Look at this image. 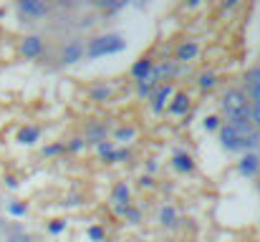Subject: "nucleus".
<instances>
[{
  "label": "nucleus",
  "instance_id": "obj_1",
  "mask_svg": "<svg viewBox=\"0 0 260 242\" xmlns=\"http://www.w3.org/2000/svg\"><path fill=\"white\" fill-rule=\"evenodd\" d=\"M126 43L121 36H101V38H93L88 43V58H99V56H109V53H116V51H124Z\"/></svg>",
  "mask_w": 260,
  "mask_h": 242
},
{
  "label": "nucleus",
  "instance_id": "obj_2",
  "mask_svg": "<svg viewBox=\"0 0 260 242\" xmlns=\"http://www.w3.org/2000/svg\"><path fill=\"white\" fill-rule=\"evenodd\" d=\"M222 109L228 111L230 119H250V106L240 91H228L222 96Z\"/></svg>",
  "mask_w": 260,
  "mask_h": 242
},
{
  "label": "nucleus",
  "instance_id": "obj_3",
  "mask_svg": "<svg viewBox=\"0 0 260 242\" xmlns=\"http://www.w3.org/2000/svg\"><path fill=\"white\" fill-rule=\"evenodd\" d=\"M18 10L25 13V15H30V18H41V15L48 13V5L41 3V0H20L18 3Z\"/></svg>",
  "mask_w": 260,
  "mask_h": 242
},
{
  "label": "nucleus",
  "instance_id": "obj_4",
  "mask_svg": "<svg viewBox=\"0 0 260 242\" xmlns=\"http://www.w3.org/2000/svg\"><path fill=\"white\" fill-rule=\"evenodd\" d=\"M220 142H222L225 149H243V142H240L238 131L233 129V124H228V126L220 129Z\"/></svg>",
  "mask_w": 260,
  "mask_h": 242
},
{
  "label": "nucleus",
  "instance_id": "obj_5",
  "mask_svg": "<svg viewBox=\"0 0 260 242\" xmlns=\"http://www.w3.org/2000/svg\"><path fill=\"white\" fill-rule=\"evenodd\" d=\"M20 51H23V56H25V58H36V56L43 51V41H41L38 36H28V38H23Z\"/></svg>",
  "mask_w": 260,
  "mask_h": 242
},
{
  "label": "nucleus",
  "instance_id": "obj_6",
  "mask_svg": "<svg viewBox=\"0 0 260 242\" xmlns=\"http://www.w3.org/2000/svg\"><path fill=\"white\" fill-rule=\"evenodd\" d=\"M126 202H129V189H126V184H119L114 189V210L124 215L126 212Z\"/></svg>",
  "mask_w": 260,
  "mask_h": 242
},
{
  "label": "nucleus",
  "instance_id": "obj_7",
  "mask_svg": "<svg viewBox=\"0 0 260 242\" xmlns=\"http://www.w3.org/2000/svg\"><path fill=\"white\" fill-rule=\"evenodd\" d=\"M194 56H197V43L194 41H184L177 48V61H192Z\"/></svg>",
  "mask_w": 260,
  "mask_h": 242
},
{
  "label": "nucleus",
  "instance_id": "obj_8",
  "mask_svg": "<svg viewBox=\"0 0 260 242\" xmlns=\"http://www.w3.org/2000/svg\"><path fill=\"white\" fill-rule=\"evenodd\" d=\"M187 109H189V98H187V93H177V96L172 98V103H170V111L177 114V116H184Z\"/></svg>",
  "mask_w": 260,
  "mask_h": 242
},
{
  "label": "nucleus",
  "instance_id": "obj_9",
  "mask_svg": "<svg viewBox=\"0 0 260 242\" xmlns=\"http://www.w3.org/2000/svg\"><path fill=\"white\" fill-rule=\"evenodd\" d=\"M81 56H84V46H81V43H76V41H74V43H69V46H66V51H63V61H66V63H76Z\"/></svg>",
  "mask_w": 260,
  "mask_h": 242
},
{
  "label": "nucleus",
  "instance_id": "obj_10",
  "mask_svg": "<svg viewBox=\"0 0 260 242\" xmlns=\"http://www.w3.org/2000/svg\"><path fill=\"white\" fill-rule=\"evenodd\" d=\"M38 136H41V131H38L36 126H23V129L18 131V142H20V144H36Z\"/></svg>",
  "mask_w": 260,
  "mask_h": 242
},
{
  "label": "nucleus",
  "instance_id": "obj_11",
  "mask_svg": "<svg viewBox=\"0 0 260 242\" xmlns=\"http://www.w3.org/2000/svg\"><path fill=\"white\" fill-rule=\"evenodd\" d=\"M172 164L179 169V171H192V169H194L192 157H189V154H184V152H177V154H174V159H172Z\"/></svg>",
  "mask_w": 260,
  "mask_h": 242
},
{
  "label": "nucleus",
  "instance_id": "obj_12",
  "mask_svg": "<svg viewBox=\"0 0 260 242\" xmlns=\"http://www.w3.org/2000/svg\"><path fill=\"white\" fill-rule=\"evenodd\" d=\"M255 171H258V157H255V154H248L245 159L240 161V174L250 177V174H255Z\"/></svg>",
  "mask_w": 260,
  "mask_h": 242
},
{
  "label": "nucleus",
  "instance_id": "obj_13",
  "mask_svg": "<svg viewBox=\"0 0 260 242\" xmlns=\"http://www.w3.org/2000/svg\"><path fill=\"white\" fill-rule=\"evenodd\" d=\"M250 96H253L255 106H260V68L250 74Z\"/></svg>",
  "mask_w": 260,
  "mask_h": 242
},
{
  "label": "nucleus",
  "instance_id": "obj_14",
  "mask_svg": "<svg viewBox=\"0 0 260 242\" xmlns=\"http://www.w3.org/2000/svg\"><path fill=\"white\" fill-rule=\"evenodd\" d=\"M132 74H134V79H147V76L152 74V61H139V63H134Z\"/></svg>",
  "mask_w": 260,
  "mask_h": 242
},
{
  "label": "nucleus",
  "instance_id": "obj_15",
  "mask_svg": "<svg viewBox=\"0 0 260 242\" xmlns=\"http://www.w3.org/2000/svg\"><path fill=\"white\" fill-rule=\"evenodd\" d=\"M170 93H172V88H170V86H162V88H159V93H154V98H152V106L159 111V109L165 106V98H167Z\"/></svg>",
  "mask_w": 260,
  "mask_h": 242
},
{
  "label": "nucleus",
  "instance_id": "obj_16",
  "mask_svg": "<svg viewBox=\"0 0 260 242\" xmlns=\"http://www.w3.org/2000/svg\"><path fill=\"white\" fill-rule=\"evenodd\" d=\"M96 149H99V154H101V157H106V159H111V161H114V157H116V152H114V149H111V144H106V142H99V147H96Z\"/></svg>",
  "mask_w": 260,
  "mask_h": 242
},
{
  "label": "nucleus",
  "instance_id": "obj_17",
  "mask_svg": "<svg viewBox=\"0 0 260 242\" xmlns=\"http://www.w3.org/2000/svg\"><path fill=\"white\" fill-rule=\"evenodd\" d=\"M162 222H165L167 227H172L174 222H177V212H174L172 207H165V210H162Z\"/></svg>",
  "mask_w": 260,
  "mask_h": 242
},
{
  "label": "nucleus",
  "instance_id": "obj_18",
  "mask_svg": "<svg viewBox=\"0 0 260 242\" xmlns=\"http://www.w3.org/2000/svg\"><path fill=\"white\" fill-rule=\"evenodd\" d=\"M88 237L93 242H101L104 240V230L101 227H88Z\"/></svg>",
  "mask_w": 260,
  "mask_h": 242
},
{
  "label": "nucleus",
  "instance_id": "obj_19",
  "mask_svg": "<svg viewBox=\"0 0 260 242\" xmlns=\"http://www.w3.org/2000/svg\"><path fill=\"white\" fill-rule=\"evenodd\" d=\"M250 124L260 129V106H253V111H250Z\"/></svg>",
  "mask_w": 260,
  "mask_h": 242
},
{
  "label": "nucleus",
  "instance_id": "obj_20",
  "mask_svg": "<svg viewBox=\"0 0 260 242\" xmlns=\"http://www.w3.org/2000/svg\"><path fill=\"white\" fill-rule=\"evenodd\" d=\"M88 136L96 139V142H101V136H104V126H91V129H88Z\"/></svg>",
  "mask_w": 260,
  "mask_h": 242
},
{
  "label": "nucleus",
  "instance_id": "obj_21",
  "mask_svg": "<svg viewBox=\"0 0 260 242\" xmlns=\"http://www.w3.org/2000/svg\"><path fill=\"white\" fill-rule=\"evenodd\" d=\"M8 212L15 215V217H20V215H25V204H15V202H13V204L8 207Z\"/></svg>",
  "mask_w": 260,
  "mask_h": 242
},
{
  "label": "nucleus",
  "instance_id": "obj_22",
  "mask_svg": "<svg viewBox=\"0 0 260 242\" xmlns=\"http://www.w3.org/2000/svg\"><path fill=\"white\" fill-rule=\"evenodd\" d=\"M200 86H202V88H212V86H215V76H212V74H205V76L200 79Z\"/></svg>",
  "mask_w": 260,
  "mask_h": 242
},
{
  "label": "nucleus",
  "instance_id": "obj_23",
  "mask_svg": "<svg viewBox=\"0 0 260 242\" xmlns=\"http://www.w3.org/2000/svg\"><path fill=\"white\" fill-rule=\"evenodd\" d=\"M217 124H220V119H217V116H207V119H205V129H210V131H212V129H217Z\"/></svg>",
  "mask_w": 260,
  "mask_h": 242
},
{
  "label": "nucleus",
  "instance_id": "obj_24",
  "mask_svg": "<svg viewBox=\"0 0 260 242\" xmlns=\"http://www.w3.org/2000/svg\"><path fill=\"white\" fill-rule=\"evenodd\" d=\"M48 230H51V232H53V235H58V232H61V230H63V220H53V222H51V225H48Z\"/></svg>",
  "mask_w": 260,
  "mask_h": 242
},
{
  "label": "nucleus",
  "instance_id": "obj_25",
  "mask_svg": "<svg viewBox=\"0 0 260 242\" xmlns=\"http://www.w3.org/2000/svg\"><path fill=\"white\" fill-rule=\"evenodd\" d=\"M134 136V129H121V131H116V139H132Z\"/></svg>",
  "mask_w": 260,
  "mask_h": 242
},
{
  "label": "nucleus",
  "instance_id": "obj_26",
  "mask_svg": "<svg viewBox=\"0 0 260 242\" xmlns=\"http://www.w3.org/2000/svg\"><path fill=\"white\" fill-rule=\"evenodd\" d=\"M109 96V88H96L93 91V98H106Z\"/></svg>",
  "mask_w": 260,
  "mask_h": 242
},
{
  "label": "nucleus",
  "instance_id": "obj_27",
  "mask_svg": "<svg viewBox=\"0 0 260 242\" xmlns=\"http://www.w3.org/2000/svg\"><path fill=\"white\" fill-rule=\"evenodd\" d=\"M81 147H84V142H81V139H74V142H71V149H74V152H79Z\"/></svg>",
  "mask_w": 260,
  "mask_h": 242
},
{
  "label": "nucleus",
  "instance_id": "obj_28",
  "mask_svg": "<svg viewBox=\"0 0 260 242\" xmlns=\"http://www.w3.org/2000/svg\"><path fill=\"white\" fill-rule=\"evenodd\" d=\"M8 242H28V237H25V235H13Z\"/></svg>",
  "mask_w": 260,
  "mask_h": 242
},
{
  "label": "nucleus",
  "instance_id": "obj_29",
  "mask_svg": "<svg viewBox=\"0 0 260 242\" xmlns=\"http://www.w3.org/2000/svg\"><path fill=\"white\" fill-rule=\"evenodd\" d=\"M58 152H61V147H48L46 149V154H58Z\"/></svg>",
  "mask_w": 260,
  "mask_h": 242
}]
</instances>
